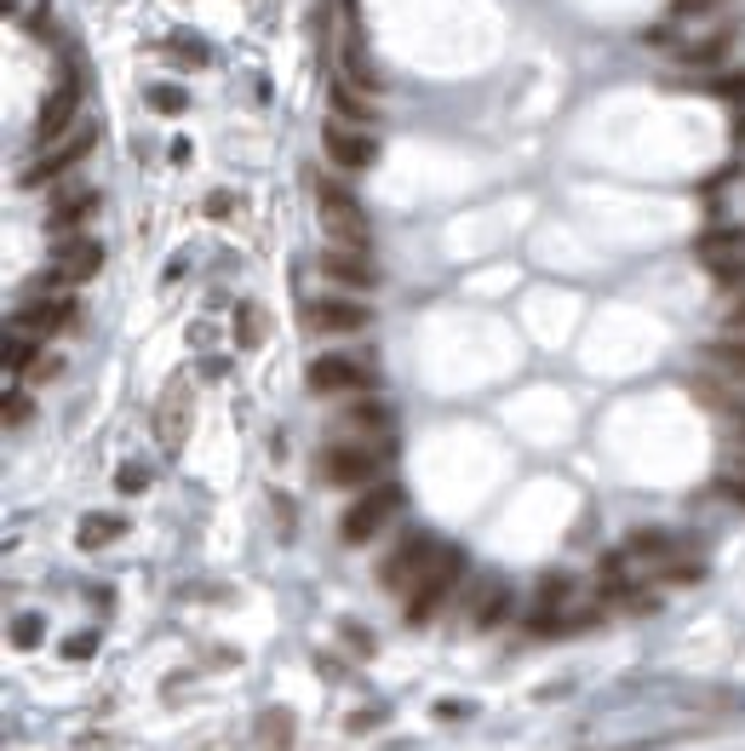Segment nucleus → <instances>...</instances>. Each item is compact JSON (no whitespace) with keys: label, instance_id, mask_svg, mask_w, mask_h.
<instances>
[{"label":"nucleus","instance_id":"obj_28","mask_svg":"<svg viewBox=\"0 0 745 751\" xmlns=\"http://www.w3.org/2000/svg\"><path fill=\"white\" fill-rule=\"evenodd\" d=\"M12 642H17V648H35V642H40V620H35V614H29V620H12Z\"/></svg>","mask_w":745,"mask_h":751},{"label":"nucleus","instance_id":"obj_10","mask_svg":"<svg viewBox=\"0 0 745 751\" xmlns=\"http://www.w3.org/2000/svg\"><path fill=\"white\" fill-rule=\"evenodd\" d=\"M321 150H327V161L345 167V173H368L378 161V144L361 127H350V120H327V127H321Z\"/></svg>","mask_w":745,"mask_h":751},{"label":"nucleus","instance_id":"obj_13","mask_svg":"<svg viewBox=\"0 0 745 751\" xmlns=\"http://www.w3.org/2000/svg\"><path fill=\"white\" fill-rule=\"evenodd\" d=\"M75 115H80V80H64L57 92H47V104H40V115H35V144L52 150L57 138H69Z\"/></svg>","mask_w":745,"mask_h":751},{"label":"nucleus","instance_id":"obj_20","mask_svg":"<svg viewBox=\"0 0 745 751\" xmlns=\"http://www.w3.org/2000/svg\"><path fill=\"white\" fill-rule=\"evenodd\" d=\"M120 534H127V522L110 517V511H92L87 522H80V545H87V551H104V545H115Z\"/></svg>","mask_w":745,"mask_h":751},{"label":"nucleus","instance_id":"obj_11","mask_svg":"<svg viewBox=\"0 0 745 751\" xmlns=\"http://www.w3.org/2000/svg\"><path fill=\"white\" fill-rule=\"evenodd\" d=\"M305 384H310L316 396H361L373 384V373L361 368V361H350V356H316L310 373H305Z\"/></svg>","mask_w":745,"mask_h":751},{"label":"nucleus","instance_id":"obj_9","mask_svg":"<svg viewBox=\"0 0 745 751\" xmlns=\"http://www.w3.org/2000/svg\"><path fill=\"white\" fill-rule=\"evenodd\" d=\"M190 424H195V391H190V379H172L167 396H160V408H155V436H160V448L178 454V448L190 442Z\"/></svg>","mask_w":745,"mask_h":751},{"label":"nucleus","instance_id":"obj_24","mask_svg":"<svg viewBox=\"0 0 745 751\" xmlns=\"http://www.w3.org/2000/svg\"><path fill=\"white\" fill-rule=\"evenodd\" d=\"M144 98H150V110H160V115H184L190 110V92L184 87H167V80H155Z\"/></svg>","mask_w":745,"mask_h":751},{"label":"nucleus","instance_id":"obj_19","mask_svg":"<svg viewBox=\"0 0 745 751\" xmlns=\"http://www.w3.org/2000/svg\"><path fill=\"white\" fill-rule=\"evenodd\" d=\"M333 115H338V120H350V127H373V120H378V110L350 87V80H338V87H333Z\"/></svg>","mask_w":745,"mask_h":751},{"label":"nucleus","instance_id":"obj_25","mask_svg":"<svg viewBox=\"0 0 745 751\" xmlns=\"http://www.w3.org/2000/svg\"><path fill=\"white\" fill-rule=\"evenodd\" d=\"M265 751H287L293 746V712H265Z\"/></svg>","mask_w":745,"mask_h":751},{"label":"nucleus","instance_id":"obj_6","mask_svg":"<svg viewBox=\"0 0 745 751\" xmlns=\"http://www.w3.org/2000/svg\"><path fill=\"white\" fill-rule=\"evenodd\" d=\"M436 557H441V545H436L431 534H408L385 562H378V585H385V591H401V597H408L413 585L431 574V562H436Z\"/></svg>","mask_w":745,"mask_h":751},{"label":"nucleus","instance_id":"obj_7","mask_svg":"<svg viewBox=\"0 0 745 751\" xmlns=\"http://www.w3.org/2000/svg\"><path fill=\"white\" fill-rule=\"evenodd\" d=\"M75 316H80L75 310V293H29L12 310V328L17 333H35V339H52V333H69Z\"/></svg>","mask_w":745,"mask_h":751},{"label":"nucleus","instance_id":"obj_23","mask_svg":"<svg viewBox=\"0 0 745 751\" xmlns=\"http://www.w3.org/2000/svg\"><path fill=\"white\" fill-rule=\"evenodd\" d=\"M734 47V29H722V35H706V40H694V47H682V64H717L722 52Z\"/></svg>","mask_w":745,"mask_h":751},{"label":"nucleus","instance_id":"obj_31","mask_svg":"<svg viewBox=\"0 0 745 751\" xmlns=\"http://www.w3.org/2000/svg\"><path fill=\"white\" fill-rule=\"evenodd\" d=\"M29 29H35V35H52V7H35V17H29Z\"/></svg>","mask_w":745,"mask_h":751},{"label":"nucleus","instance_id":"obj_8","mask_svg":"<svg viewBox=\"0 0 745 751\" xmlns=\"http://www.w3.org/2000/svg\"><path fill=\"white\" fill-rule=\"evenodd\" d=\"M92 144H98V132H92V127H80V132H69V138H57V144H52L47 155L24 167V190H40V184H52V178L75 173L80 161L92 155Z\"/></svg>","mask_w":745,"mask_h":751},{"label":"nucleus","instance_id":"obj_32","mask_svg":"<svg viewBox=\"0 0 745 751\" xmlns=\"http://www.w3.org/2000/svg\"><path fill=\"white\" fill-rule=\"evenodd\" d=\"M677 7H682V12H706L711 0H677Z\"/></svg>","mask_w":745,"mask_h":751},{"label":"nucleus","instance_id":"obj_3","mask_svg":"<svg viewBox=\"0 0 745 751\" xmlns=\"http://www.w3.org/2000/svg\"><path fill=\"white\" fill-rule=\"evenodd\" d=\"M459 580H465V551H453V545H448V551H441V557L431 562V574L408 591V625H431V620L441 614V608L453 602Z\"/></svg>","mask_w":745,"mask_h":751},{"label":"nucleus","instance_id":"obj_16","mask_svg":"<svg viewBox=\"0 0 745 751\" xmlns=\"http://www.w3.org/2000/svg\"><path fill=\"white\" fill-rule=\"evenodd\" d=\"M92 207H98V190H64L52 201V213H47V230L52 236H80V225L92 218Z\"/></svg>","mask_w":745,"mask_h":751},{"label":"nucleus","instance_id":"obj_21","mask_svg":"<svg viewBox=\"0 0 745 751\" xmlns=\"http://www.w3.org/2000/svg\"><path fill=\"white\" fill-rule=\"evenodd\" d=\"M35 361H40V339L35 333H7V373L17 379V373H24V368H35Z\"/></svg>","mask_w":745,"mask_h":751},{"label":"nucleus","instance_id":"obj_2","mask_svg":"<svg viewBox=\"0 0 745 751\" xmlns=\"http://www.w3.org/2000/svg\"><path fill=\"white\" fill-rule=\"evenodd\" d=\"M316 218H321V230H327L338 247H361L368 253V213H361V201L338 184V178H316Z\"/></svg>","mask_w":745,"mask_h":751},{"label":"nucleus","instance_id":"obj_18","mask_svg":"<svg viewBox=\"0 0 745 751\" xmlns=\"http://www.w3.org/2000/svg\"><path fill=\"white\" fill-rule=\"evenodd\" d=\"M505 614H511V585L505 580L476 585V597H471V625H476V632H493Z\"/></svg>","mask_w":745,"mask_h":751},{"label":"nucleus","instance_id":"obj_22","mask_svg":"<svg viewBox=\"0 0 745 751\" xmlns=\"http://www.w3.org/2000/svg\"><path fill=\"white\" fill-rule=\"evenodd\" d=\"M706 361L717 373H745V333H734V339H717L711 351H706Z\"/></svg>","mask_w":745,"mask_h":751},{"label":"nucleus","instance_id":"obj_12","mask_svg":"<svg viewBox=\"0 0 745 751\" xmlns=\"http://www.w3.org/2000/svg\"><path fill=\"white\" fill-rule=\"evenodd\" d=\"M368 321H373V310H368V304H361V298H310L305 304V328L310 333H361V328H368Z\"/></svg>","mask_w":745,"mask_h":751},{"label":"nucleus","instance_id":"obj_14","mask_svg":"<svg viewBox=\"0 0 745 751\" xmlns=\"http://www.w3.org/2000/svg\"><path fill=\"white\" fill-rule=\"evenodd\" d=\"M316 264H321V276H327L333 288H350V293L378 288V270H373V258L361 253V247H327Z\"/></svg>","mask_w":745,"mask_h":751},{"label":"nucleus","instance_id":"obj_29","mask_svg":"<svg viewBox=\"0 0 745 751\" xmlns=\"http://www.w3.org/2000/svg\"><path fill=\"white\" fill-rule=\"evenodd\" d=\"M722 328H729V333H745V293L729 298V310H722Z\"/></svg>","mask_w":745,"mask_h":751},{"label":"nucleus","instance_id":"obj_27","mask_svg":"<svg viewBox=\"0 0 745 751\" xmlns=\"http://www.w3.org/2000/svg\"><path fill=\"white\" fill-rule=\"evenodd\" d=\"M29 419H35V402L24 391H7V431H24Z\"/></svg>","mask_w":745,"mask_h":751},{"label":"nucleus","instance_id":"obj_15","mask_svg":"<svg viewBox=\"0 0 745 751\" xmlns=\"http://www.w3.org/2000/svg\"><path fill=\"white\" fill-rule=\"evenodd\" d=\"M52 270L75 288V281H87V276L104 270V247H98L92 236H57L52 241Z\"/></svg>","mask_w":745,"mask_h":751},{"label":"nucleus","instance_id":"obj_17","mask_svg":"<svg viewBox=\"0 0 745 751\" xmlns=\"http://www.w3.org/2000/svg\"><path fill=\"white\" fill-rule=\"evenodd\" d=\"M338 431H350L356 442H361V436H373V442H390L396 419H390V408H385V402H350V408H345V419H338Z\"/></svg>","mask_w":745,"mask_h":751},{"label":"nucleus","instance_id":"obj_1","mask_svg":"<svg viewBox=\"0 0 745 751\" xmlns=\"http://www.w3.org/2000/svg\"><path fill=\"white\" fill-rule=\"evenodd\" d=\"M385 459H390V442H327L316 459V476L327 482V488H373L378 471H385Z\"/></svg>","mask_w":745,"mask_h":751},{"label":"nucleus","instance_id":"obj_26","mask_svg":"<svg viewBox=\"0 0 745 751\" xmlns=\"http://www.w3.org/2000/svg\"><path fill=\"white\" fill-rule=\"evenodd\" d=\"M235 339L253 351V344L265 339V310H253V304H241V310H235Z\"/></svg>","mask_w":745,"mask_h":751},{"label":"nucleus","instance_id":"obj_4","mask_svg":"<svg viewBox=\"0 0 745 751\" xmlns=\"http://www.w3.org/2000/svg\"><path fill=\"white\" fill-rule=\"evenodd\" d=\"M396 511H401V488H396V482H373V488H361L345 505V517H338V539H345V545H368Z\"/></svg>","mask_w":745,"mask_h":751},{"label":"nucleus","instance_id":"obj_30","mask_svg":"<svg viewBox=\"0 0 745 751\" xmlns=\"http://www.w3.org/2000/svg\"><path fill=\"white\" fill-rule=\"evenodd\" d=\"M144 482H150V476H144V471H138V464H127V471H120V476H115V488H127V494H138V488H144Z\"/></svg>","mask_w":745,"mask_h":751},{"label":"nucleus","instance_id":"obj_5","mask_svg":"<svg viewBox=\"0 0 745 751\" xmlns=\"http://www.w3.org/2000/svg\"><path fill=\"white\" fill-rule=\"evenodd\" d=\"M699 264L711 270L717 288H745V225H717L694 241Z\"/></svg>","mask_w":745,"mask_h":751}]
</instances>
